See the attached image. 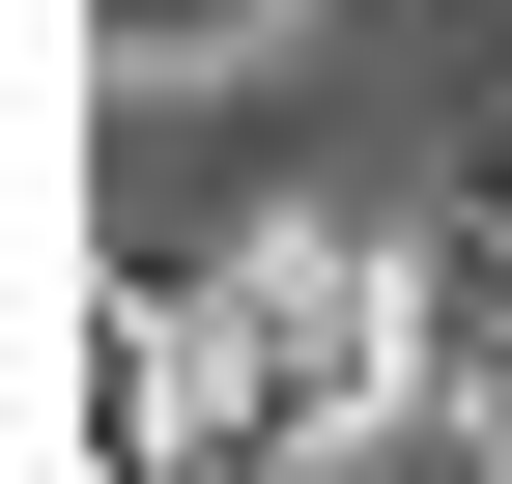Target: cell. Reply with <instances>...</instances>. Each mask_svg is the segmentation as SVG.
Instances as JSON below:
<instances>
[{
	"instance_id": "obj_1",
	"label": "cell",
	"mask_w": 512,
	"mask_h": 484,
	"mask_svg": "<svg viewBox=\"0 0 512 484\" xmlns=\"http://www.w3.org/2000/svg\"><path fill=\"white\" fill-rule=\"evenodd\" d=\"M370 399H399V257H342V228H256L228 285L143 314V428L171 456H342Z\"/></svg>"
},
{
	"instance_id": "obj_2",
	"label": "cell",
	"mask_w": 512,
	"mask_h": 484,
	"mask_svg": "<svg viewBox=\"0 0 512 484\" xmlns=\"http://www.w3.org/2000/svg\"><path fill=\"white\" fill-rule=\"evenodd\" d=\"M256 0H86V57H228Z\"/></svg>"
}]
</instances>
